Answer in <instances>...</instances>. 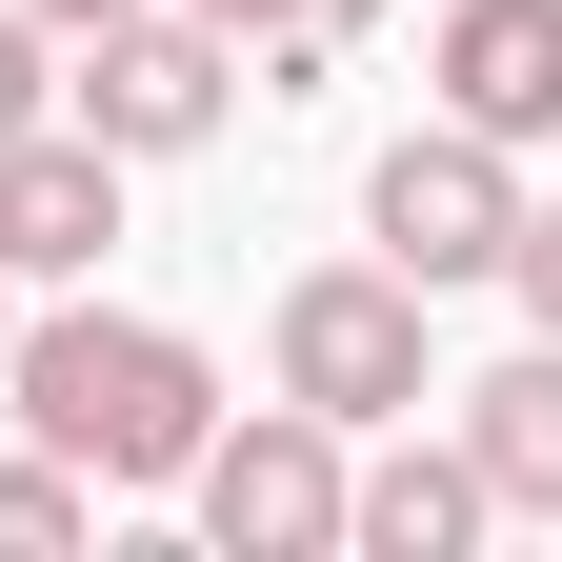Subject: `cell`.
Wrapping results in <instances>:
<instances>
[{
  "label": "cell",
  "mask_w": 562,
  "mask_h": 562,
  "mask_svg": "<svg viewBox=\"0 0 562 562\" xmlns=\"http://www.w3.org/2000/svg\"><path fill=\"white\" fill-rule=\"evenodd\" d=\"M0 402H21V442H60L81 482H181L201 422H222V362H201L181 322H121V302H60L0 341Z\"/></svg>",
  "instance_id": "obj_1"
},
{
  "label": "cell",
  "mask_w": 562,
  "mask_h": 562,
  "mask_svg": "<svg viewBox=\"0 0 562 562\" xmlns=\"http://www.w3.org/2000/svg\"><path fill=\"white\" fill-rule=\"evenodd\" d=\"M201 542L222 562H341V422L322 402H261V422H201Z\"/></svg>",
  "instance_id": "obj_4"
},
{
  "label": "cell",
  "mask_w": 562,
  "mask_h": 562,
  "mask_svg": "<svg viewBox=\"0 0 562 562\" xmlns=\"http://www.w3.org/2000/svg\"><path fill=\"white\" fill-rule=\"evenodd\" d=\"M101 241H121V140L21 121L0 140V281H101Z\"/></svg>",
  "instance_id": "obj_6"
},
{
  "label": "cell",
  "mask_w": 562,
  "mask_h": 562,
  "mask_svg": "<svg viewBox=\"0 0 562 562\" xmlns=\"http://www.w3.org/2000/svg\"><path fill=\"white\" fill-rule=\"evenodd\" d=\"M442 121L562 140V0H442Z\"/></svg>",
  "instance_id": "obj_7"
},
{
  "label": "cell",
  "mask_w": 562,
  "mask_h": 562,
  "mask_svg": "<svg viewBox=\"0 0 562 562\" xmlns=\"http://www.w3.org/2000/svg\"><path fill=\"white\" fill-rule=\"evenodd\" d=\"M503 281H522V322L562 341V201H522V241H503Z\"/></svg>",
  "instance_id": "obj_12"
},
{
  "label": "cell",
  "mask_w": 562,
  "mask_h": 562,
  "mask_svg": "<svg viewBox=\"0 0 562 562\" xmlns=\"http://www.w3.org/2000/svg\"><path fill=\"white\" fill-rule=\"evenodd\" d=\"M181 21H222L261 81H281V101H322L341 60H362V21H382V0H181Z\"/></svg>",
  "instance_id": "obj_10"
},
{
  "label": "cell",
  "mask_w": 562,
  "mask_h": 562,
  "mask_svg": "<svg viewBox=\"0 0 562 562\" xmlns=\"http://www.w3.org/2000/svg\"><path fill=\"white\" fill-rule=\"evenodd\" d=\"M222 101H241V41H222V21H161V0L81 21V140L181 161V140H222Z\"/></svg>",
  "instance_id": "obj_5"
},
{
  "label": "cell",
  "mask_w": 562,
  "mask_h": 562,
  "mask_svg": "<svg viewBox=\"0 0 562 562\" xmlns=\"http://www.w3.org/2000/svg\"><path fill=\"white\" fill-rule=\"evenodd\" d=\"M21 21H60V41H81V21H121V0H21Z\"/></svg>",
  "instance_id": "obj_14"
},
{
  "label": "cell",
  "mask_w": 562,
  "mask_h": 562,
  "mask_svg": "<svg viewBox=\"0 0 562 562\" xmlns=\"http://www.w3.org/2000/svg\"><path fill=\"white\" fill-rule=\"evenodd\" d=\"M281 402H322L341 442L362 422H422L442 382H422V281L402 261H302L281 281Z\"/></svg>",
  "instance_id": "obj_2"
},
{
  "label": "cell",
  "mask_w": 562,
  "mask_h": 562,
  "mask_svg": "<svg viewBox=\"0 0 562 562\" xmlns=\"http://www.w3.org/2000/svg\"><path fill=\"white\" fill-rule=\"evenodd\" d=\"M462 462H482L503 522H562V341H522V362L462 382Z\"/></svg>",
  "instance_id": "obj_9"
},
{
  "label": "cell",
  "mask_w": 562,
  "mask_h": 562,
  "mask_svg": "<svg viewBox=\"0 0 562 562\" xmlns=\"http://www.w3.org/2000/svg\"><path fill=\"white\" fill-rule=\"evenodd\" d=\"M21 121H60V81H41V21L0 0V140H21Z\"/></svg>",
  "instance_id": "obj_13"
},
{
  "label": "cell",
  "mask_w": 562,
  "mask_h": 562,
  "mask_svg": "<svg viewBox=\"0 0 562 562\" xmlns=\"http://www.w3.org/2000/svg\"><path fill=\"white\" fill-rule=\"evenodd\" d=\"M482 522H503V503H482V462H462V442H402V462H341V542H362V562H462Z\"/></svg>",
  "instance_id": "obj_8"
},
{
  "label": "cell",
  "mask_w": 562,
  "mask_h": 562,
  "mask_svg": "<svg viewBox=\"0 0 562 562\" xmlns=\"http://www.w3.org/2000/svg\"><path fill=\"white\" fill-rule=\"evenodd\" d=\"M362 222H382V261L422 281V302H442V281H503V241H522V140H482V121H422V140H382Z\"/></svg>",
  "instance_id": "obj_3"
},
{
  "label": "cell",
  "mask_w": 562,
  "mask_h": 562,
  "mask_svg": "<svg viewBox=\"0 0 562 562\" xmlns=\"http://www.w3.org/2000/svg\"><path fill=\"white\" fill-rule=\"evenodd\" d=\"M81 522H101V503H81V462H60V442H41V462H0V562H60Z\"/></svg>",
  "instance_id": "obj_11"
},
{
  "label": "cell",
  "mask_w": 562,
  "mask_h": 562,
  "mask_svg": "<svg viewBox=\"0 0 562 562\" xmlns=\"http://www.w3.org/2000/svg\"><path fill=\"white\" fill-rule=\"evenodd\" d=\"M0 341H21V322H0Z\"/></svg>",
  "instance_id": "obj_15"
}]
</instances>
